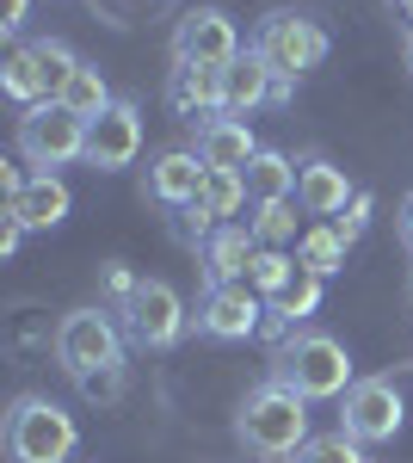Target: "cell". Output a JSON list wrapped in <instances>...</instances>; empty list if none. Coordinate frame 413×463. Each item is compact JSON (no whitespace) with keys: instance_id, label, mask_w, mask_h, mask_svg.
Wrapping results in <instances>:
<instances>
[{"instance_id":"1","label":"cell","mask_w":413,"mask_h":463,"mask_svg":"<svg viewBox=\"0 0 413 463\" xmlns=\"http://www.w3.org/2000/svg\"><path fill=\"white\" fill-rule=\"evenodd\" d=\"M235 439H241L253 458H296L303 445H309V402L290 390V383H259V390L241 402V414H235Z\"/></svg>"},{"instance_id":"2","label":"cell","mask_w":413,"mask_h":463,"mask_svg":"<svg viewBox=\"0 0 413 463\" xmlns=\"http://www.w3.org/2000/svg\"><path fill=\"white\" fill-rule=\"evenodd\" d=\"M6 458L13 463H69L74 445H80V427H74L69 408H56L50 395H19L6 408Z\"/></svg>"},{"instance_id":"3","label":"cell","mask_w":413,"mask_h":463,"mask_svg":"<svg viewBox=\"0 0 413 463\" xmlns=\"http://www.w3.org/2000/svg\"><path fill=\"white\" fill-rule=\"evenodd\" d=\"M266 69L284 80V87H296L303 74H314L321 62H327V50H333V37H327V25L321 19H309V13H272V19H259V32H253V43H247Z\"/></svg>"},{"instance_id":"4","label":"cell","mask_w":413,"mask_h":463,"mask_svg":"<svg viewBox=\"0 0 413 463\" xmlns=\"http://www.w3.org/2000/svg\"><path fill=\"white\" fill-rule=\"evenodd\" d=\"M277 383H290L303 402H333L352 390V358L333 334H290L277 346Z\"/></svg>"},{"instance_id":"5","label":"cell","mask_w":413,"mask_h":463,"mask_svg":"<svg viewBox=\"0 0 413 463\" xmlns=\"http://www.w3.org/2000/svg\"><path fill=\"white\" fill-rule=\"evenodd\" d=\"M111 316L124 327V340L142 346V353H167V346L185 340V327H192V309H185V297H179L167 279H142Z\"/></svg>"},{"instance_id":"6","label":"cell","mask_w":413,"mask_h":463,"mask_svg":"<svg viewBox=\"0 0 413 463\" xmlns=\"http://www.w3.org/2000/svg\"><path fill=\"white\" fill-rule=\"evenodd\" d=\"M56 364L74 383H87L99 371H117L124 364V327L111 321V309H69L56 321Z\"/></svg>"},{"instance_id":"7","label":"cell","mask_w":413,"mask_h":463,"mask_svg":"<svg viewBox=\"0 0 413 463\" xmlns=\"http://www.w3.org/2000/svg\"><path fill=\"white\" fill-rule=\"evenodd\" d=\"M74 56L62 37H37V43H13L6 50V69H0V87H6V99H19V106H50V99H62V87H69L74 74Z\"/></svg>"},{"instance_id":"8","label":"cell","mask_w":413,"mask_h":463,"mask_svg":"<svg viewBox=\"0 0 413 463\" xmlns=\"http://www.w3.org/2000/svg\"><path fill=\"white\" fill-rule=\"evenodd\" d=\"M19 161L37 167V174H56V167L87 161V118H74L62 99L32 106L19 118Z\"/></svg>"},{"instance_id":"9","label":"cell","mask_w":413,"mask_h":463,"mask_svg":"<svg viewBox=\"0 0 413 463\" xmlns=\"http://www.w3.org/2000/svg\"><path fill=\"white\" fill-rule=\"evenodd\" d=\"M401 420H408V408H401V390L389 377H364L340 395V432L358 445H389L401 432Z\"/></svg>"},{"instance_id":"10","label":"cell","mask_w":413,"mask_h":463,"mask_svg":"<svg viewBox=\"0 0 413 463\" xmlns=\"http://www.w3.org/2000/svg\"><path fill=\"white\" fill-rule=\"evenodd\" d=\"M241 56V32L222 6H192L179 25H173V62H192V69H229Z\"/></svg>"},{"instance_id":"11","label":"cell","mask_w":413,"mask_h":463,"mask_svg":"<svg viewBox=\"0 0 413 463\" xmlns=\"http://www.w3.org/2000/svg\"><path fill=\"white\" fill-rule=\"evenodd\" d=\"M259 321H266V297L247 279H235V285H204L192 327L210 340H247V334H259Z\"/></svg>"},{"instance_id":"12","label":"cell","mask_w":413,"mask_h":463,"mask_svg":"<svg viewBox=\"0 0 413 463\" xmlns=\"http://www.w3.org/2000/svg\"><path fill=\"white\" fill-rule=\"evenodd\" d=\"M142 155V111L136 99H111V106L87 124V167L99 174H117Z\"/></svg>"},{"instance_id":"13","label":"cell","mask_w":413,"mask_h":463,"mask_svg":"<svg viewBox=\"0 0 413 463\" xmlns=\"http://www.w3.org/2000/svg\"><path fill=\"white\" fill-rule=\"evenodd\" d=\"M6 216L19 222V229H56L62 216H69V185L56 174H13L6 167Z\"/></svg>"},{"instance_id":"14","label":"cell","mask_w":413,"mask_h":463,"mask_svg":"<svg viewBox=\"0 0 413 463\" xmlns=\"http://www.w3.org/2000/svg\"><path fill=\"white\" fill-rule=\"evenodd\" d=\"M198 161H204L210 174H247V161L259 155V143H253V130H247V118H235V111H216V118H204L198 124Z\"/></svg>"},{"instance_id":"15","label":"cell","mask_w":413,"mask_h":463,"mask_svg":"<svg viewBox=\"0 0 413 463\" xmlns=\"http://www.w3.org/2000/svg\"><path fill=\"white\" fill-rule=\"evenodd\" d=\"M352 179H345V167H333V161H303L296 167V204H303V216L309 222H340L345 211H352Z\"/></svg>"},{"instance_id":"16","label":"cell","mask_w":413,"mask_h":463,"mask_svg":"<svg viewBox=\"0 0 413 463\" xmlns=\"http://www.w3.org/2000/svg\"><path fill=\"white\" fill-rule=\"evenodd\" d=\"M277 99H290V87L277 80L253 50H241L229 69H222V111H235V118H247V111L259 106H277Z\"/></svg>"},{"instance_id":"17","label":"cell","mask_w":413,"mask_h":463,"mask_svg":"<svg viewBox=\"0 0 413 463\" xmlns=\"http://www.w3.org/2000/svg\"><path fill=\"white\" fill-rule=\"evenodd\" d=\"M241 204H253V198H247V179H241V174H210V179H204V192L185 204V235L210 241L216 229H229V222L241 216Z\"/></svg>"},{"instance_id":"18","label":"cell","mask_w":413,"mask_h":463,"mask_svg":"<svg viewBox=\"0 0 413 463\" xmlns=\"http://www.w3.org/2000/svg\"><path fill=\"white\" fill-rule=\"evenodd\" d=\"M204 179H210V167L198 161V148H167V155L148 161V198L167 204V211H185L204 192Z\"/></svg>"},{"instance_id":"19","label":"cell","mask_w":413,"mask_h":463,"mask_svg":"<svg viewBox=\"0 0 413 463\" xmlns=\"http://www.w3.org/2000/svg\"><path fill=\"white\" fill-rule=\"evenodd\" d=\"M167 106L185 124H204L222 111V69H192V62H173L167 74Z\"/></svg>"},{"instance_id":"20","label":"cell","mask_w":413,"mask_h":463,"mask_svg":"<svg viewBox=\"0 0 413 463\" xmlns=\"http://www.w3.org/2000/svg\"><path fill=\"white\" fill-rule=\"evenodd\" d=\"M253 253H259V241H253V229H247V222L216 229V235L204 241V285H235V279H247Z\"/></svg>"},{"instance_id":"21","label":"cell","mask_w":413,"mask_h":463,"mask_svg":"<svg viewBox=\"0 0 413 463\" xmlns=\"http://www.w3.org/2000/svg\"><path fill=\"white\" fill-rule=\"evenodd\" d=\"M296 167L303 161H290V155H277V148H259L253 161H247V198L253 204H284V198H296Z\"/></svg>"},{"instance_id":"22","label":"cell","mask_w":413,"mask_h":463,"mask_svg":"<svg viewBox=\"0 0 413 463\" xmlns=\"http://www.w3.org/2000/svg\"><path fill=\"white\" fill-rule=\"evenodd\" d=\"M321 285H327V279H321V272H309V266L296 260V272H290V279L266 297V316H277V321H309L314 309H321Z\"/></svg>"},{"instance_id":"23","label":"cell","mask_w":413,"mask_h":463,"mask_svg":"<svg viewBox=\"0 0 413 463\" xmlns=\"http://www.w3.org/2000/svg\"><path fill=\"white\" fill-rule=\"evenodd\" d=\"M345 253H352V235H345L340 222H309L303 241H296V260H303L309 272H321V279L345 272Z\"/></svg>"},{"instance_id":"24","label":"cell","mask_w":413,"mask_h":463,"mask_svg":"<svg viewBox=\"0 0 413 463\" xmlns=\"http://www.w3.org/2000/svg\"><path fill=\"white\" fill-rule=\"evenodd\" d=\"M296 211H303L296 198H284V204H253V216H247L253 241H259V248H290V253H296V241H303Z\"/></svg>"},{"instance_id":"25","label":"cell","mask_w":413,"mask_h":463,"mask_svg":"<svg viewBox=\"0 0 413 463\" xmlns=\"http://www.w3.org/2000/svg\"><path fill=\"white\" fill-rule=\"evenodd\" d=\"M62 106H69L74 118H87V124H93V118H99V111L111 106V87H105L99 62H87V56H80V62H74L69 87H62Z\"/></svg>"},{"instance_id":"26","label":"cell","mask_w":413,"mask_h":463,"mask_svg":"<svg viewBox=\"0 0 413 463\" xmlns=\"http://www.w3.org/2000/svg\"><path fill=\"white\" fill-rule=\"evenodd\" d=\"M290 272H296V253H290V248H259V253H253V266H247V285L259 290V297H272Z\"/></svg>"},{"instance_id":"27","label":"cell","mask_w":413,"mask_h":463,"mask_svg":"<svg viewBox=\"0 0 413 463\" xmlns=\"http://www.w3.org/2000/svg\"><path fill=\"white\" fill-rule=\"evenodd\" d=\"M296 463H364V445L345 432H314L309 445L296 451Z\"/></svg>"},{"instance_id":"28","label":"cell","mask_w":413,"mask_h":463,"mask_svg":"<svg viewBox=\"0 0 413 463\" xmlns=\"http://www.w3.org/2000/svg\"><path fill=\"white\" fill-rule=\"evenodd\" d=\"M80 390H87V395H105V402H111V395H124V364H117V371H99V377H87Z\"/></svg>"},{"instance_id":"29","label":"cell","mask_w":413,"mask_h":463,"mask_svg":"<svg viewBox=\"0 0 413 463\" xmlns=\"http://www.w3.org/2000/svg\"><path fill=\"white\" fill-rule=\"evenodd\" d=\"M364 222H371V198L358 192V198H352V216H340V229L352 235V241H358V235H364Z\"/></svg>"},{"instance_id":"30","label":"cell","mask_w":413,"mask_h":463,"mask_svg":"<svg viewBox=\"0 0 413 463\" xmlns=\"http://www.w3.org/2000/svg\"><path fill=\"white\" fill-rule=\"evenodd\" d=\"M25 13H32V0H0V32H19Z\"/></svg>"},{"instance_id":"31","label":"cell","mask_w":413,"mask_h":463,"mask_svg":"<svg viewBox=\"0 0 413 463\" xmlns=\"http://www.w3.org/2000/svg\"><path fill=\"white\" fill-rule=\"evenodd\" d=\"M19 241H25V229L6 216V229H0V253H19Z\"/></svg>"},{"instance_id":"32","label":"cell","mask_w":413,"mask_h":463,"mask_svg":"<svg viewBox=\"0 0 413 463\" xmlns=\"http://www.w3.org/2000/svg\"><path fill=\"white\" fill-rule=\"evenodd\" d=\"M401 241H408V253H413V192H408V204H401Z\"/></svg>"},{"instance_id":"33","label":"cell","mask_w":413,"mask_h":463,"mask_svg":"<svg viewBox=\"0 0 413 463\" xmlns=\"http://www.w3.org/2000/svg\"><path fill=\"white\" fill-rule=\"evenodd\" d=\"M389 6H395V13H401V19L413 25V0H389Z\"/></svg>"},{"instance_id":"34","label":"cell","mask_w":413,"mask_h":463,"mask_svg":"<svg viewBox=\"0 0 413 463\" xmlns=\"http://www.w3.org/2000/svg\"><path fill=\"white\" fill-rule=\"evenodd\" d=\"M408 69H413V32H408Z\"/></svg>"}]
</instances>
